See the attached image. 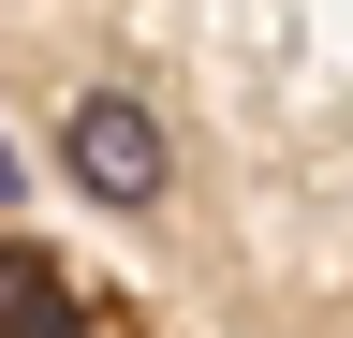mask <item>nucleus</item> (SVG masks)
Listing matches in <instances>:
<instances>
[{"instance_id":"nucleus-1","label":"nucleus","mask_w":353,"mask_h":338,"mask_svg":"<svg viewBox=\"0 0 353 338\" xmlns=\"http://www.w3.org/2000/svg\"><path fill=\"white\" fill-rule=\"evenodd\" d=\"M59 147H74V177L103 191V206H162V177H176V147H162V118L132 103V89H88Z\"/></svg>"},{"instance_id":"nucleus-2","label":"nucleus","mask_w":353,"mask_h":338,"mask_svg":"<svg viewBox=\"0 0 353 338\" xmlns=\"http://www.w3.org/2000/svg\"><path fill=\"white\" fill-rule=\"evenodd\" d=\"M59 324H74L59 265H44V250H0V338H59Z\"/></svg>"}]
</instances>
